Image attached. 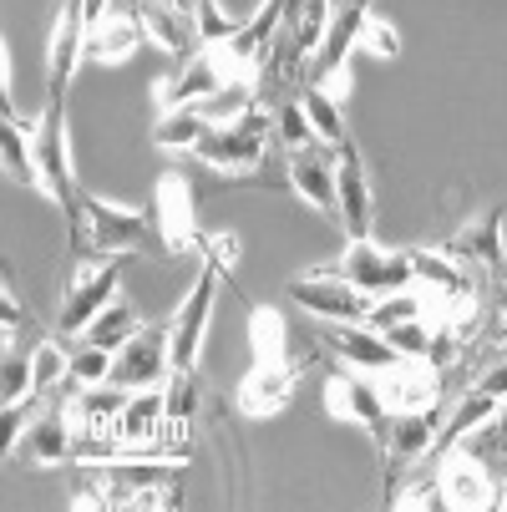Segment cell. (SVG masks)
Wrapping results in <instances>:
<instances>
[{"instance_id":"cell-6","label":"cell","mask_w":507,"mask_h":512,"mask_svg":"<svg viewBox=\"0 0 507 512\" xmlns=\"http://www.w3.org/2000/svg\"><path fill=\"white\" fill-rule=\"evenodd\" d=\"M340 274H345L355 289H366L371 300L396 295V289H416L411 254H406V249H381L376 239H345Z\"/></svg>"},{"instance_id":"cell-20","label":"cell","mask_w":507,"mask_h":512,"mask_svg":"<svg viewBox=\"0 0 507 512\" xmlns=\"http://www.w3.org/2000/svg\"><path fill=\"white\" fill-rule=\"evenodd\" d=\"M376 386H381L391 411H421V406L442 401V376H437V365H431V360H401L396 371H386Z\"/></svg>"},{"instance_id":"cell-24","label":"cell","mask_w":507,"mask_h":512,"mask_svg":"<svg viewBox=\"0 0 507 512\" xmlns=\"http://www.w3.org/2000/svg\"><path fill=\"white\" fill-rule=\"evenodd\" d=\"M31 127H36V117L21 122L11 97H0V163H6V178L41 193V173H36V153H31Z\"/></svg>"},{"instance_id":"cell-7","label":"cell","mask_w":507,"mask_h":512,"mask_svg":"<svg viewBox=\"0 0 507 512\" xmlns=\"http://www.w3.org/2000/svg\"><path fill=\"white\" fill-rule=\"evenodd\" d=\"M325 401H330V411L340 421H355L360 431H371V442L386 452V442H391V406H386V396H381V386L371 376H360L355 365L350 371H335L325 381Z\"/></svg>"},{"instance_id":"cell-19","label":"cell","mask_w":507,"mask_h":512,"mask_svg":"<svg viewBox=\"0 0 507 512\" xmlns=\"http://www.w3.org/2000/svg\"><path fill=\"white\" fill-rule=\"evenodd\" d=\"M447 259L467 264V269H502L507 264V244H502V208H487L482 218L462 224L447 244H442Z\"/></svg>"},{"instance_id":"cell-44","label":"cell","mask_w":507,"mask_h":512,"mask_svg":"<svg viewBox=\"0 0 507 512\" xmlns=\"http://www.w3.org/2000/svg\"><path fill=\"white\" fill-rule=\"evenodd\" d=\"M26 406H31V401H21V406H6V452H21V436H26V426H31Z\"/></svg>"},{"instance_id":"cell-3","label":"cell","mask_w":507,"mask_h":512,"mask_svg":"<svg viewBox=\"0 0 507 512\" xmlns=\"http://www.w3.org/2000/svg\"><path fill=\"white\" fill-rule=\"evenodd\" d=\"M269 132H274V117L264 107L244 112L239 122H224V127H208V137L193 148V158L213 173H249L264 163V148H269Z\"/></svg>"},{"instance_id":"cell-21","label":"cell","mask_w":507,"mask_h":512,"mask_svg":"<svg viewBox=\"0 0 507 512\" xmlns=\"http://www.w3.org/2000/svg\"><path fill=\"white\" fill-rule=\"evenodd\" d=\"M295 396V365L289 360H259L254 371L239 381V411L249 416H274Z\"/></svg>"},{"instance_id":"cell-33","label":"cell","mask_w":507,"mask_h":512,"mask_svg":"<svg viewBox=\"0 0 507 512\" xmlns=\"http://www.w3.org/2000/svg\"><path fill=\"white\" fill-rule=\"evenodd\" d=\"M300 102H305L310 127H315V137L325 142V148H340V142L350 137V132H345V112H340V97H335V92H325V87H300Z\"/></svg>"},{"instance_id":"cell-10","label":"cell","mask_w":507,"mask_h":512,"mask_svg":"<svg viewBox=\"0 0 507 512\" xmlns=\"http://www.w3.org/2000/svg\"><path fill=\"white\" fill-rule=\"evenodd\" d=\"M335 193H340V224H345V239H371V224H376V198H371V173H366V158H360L355 137H345L335 148Z\"/></svg>"},{"instance_id":"cell-9","label":"cell","mask_w":507,"mask_h":512,"mask_svg":"<svg viewBox=\"0 0 507 512\" xmlns=\"http://www.w3.org/2000/svg\"><path fill=\"white\" fill-rule=\"evenodd\" d=\"M173 376V325H142L112 360V381L127 391H148Z\"/></svg>"},{"instance_id":"cell-4","label":"cell","mask_w":507,"mask_h":512,"mask_svg":"<svg viewBox=\"0 0 507 512\" xmlns=\"http://www.w3.org/2000/svg\"><path fill=\"white\" fill-rule=\"evenodd\" d=\"M284 295L295 300L305 315H315L320 325H366V315L376 305L366 289H355L340 269H330V274H295L284 284Z\"/></svg>"},{"instance_id":"cell-11","label":"cell","mask_w":507,"mask_h":512,"mask_svg":"<svg viewBox=\"0 0 507 512\" xmlns=\"http://www.w3.org/2000/svg\"><path fill=\"white\" fill-rule=\"evenodd\" d=\"M127 6L142 16V31H148V41L163 46L178 66L203 51V41H198V16H193V6H183V0H127Z\"/></svg>"},{"instance_id":"cell-50","label":"cell","mask_w":507,"mask_h":512,"mask_svg":"<svg viewBox=\"0 0 507 512\" xmlns=\"http://www.w3.org/2000/svg\"><path fill=\"white\" fill-rule=\"evenodd\" d=\"M497 507H507V492H502V497H497Z\"/></svg>"},{"instance_id":"cell-35","label":"cell","mask_w":507,"mask_h":512,"mask_svg":"<svg viewBox=\"0 0 507 512\" xmlns=\"http://www.w3.org/2000/svg\"><path fill=\"white\" fill-rule=\"evenodd\" d=\"M406 320H426V300L416 289H396V295H381L366 315L371 330H391V325H406Z\"/></svg>"},{"instance_id":"cell-15","label":"cell","mask_w":507,"mask_h":512,"mask_svg":"<svg viewBox=\"0 0 507 512\" xmlns=\"http://www.w3.org/2000/svg\"><path fill=\"white\" fill-rule=\"evenodd\" d=\"M437 487H442L447 507H457V512H482V507H497V487H492V477H487L482 457H472L467 447L442 457Z\"/></svg>"},{"instance_id":"cell-13","label":"cell","mask_w":507,"mask_h":512,"mask_svg":"<svg viewBox=\"0 0 507 512\" xmlns=\"http://www.w3.org/2000/svg\"><path fill=\"white\" fill-rule=\"evenodd\" d=\"M117 279H122V269H117V259H102V264H92V269H82L77 279H71V289H66V300H61V315H56V325L66 330V335H82L112 300H117Z\"/></svg>"},{"instance_id":"cell-37","label":"cell","mask_w":507,"mask_h":512,"mask_svg":"<svg viewBox=\"0 0 507 512\" xmlns=\"http://www.w3.org/2000/svg\"><path fill=\"white\" fill-rule=\"evenodd\" d=\"M193 16H198V41H203V46H224V41H234L239 26H244V21L229 16L224 0H193Z\"/></svg>"},{"instance_id":"cell-2","label":"cell","mask_w":507,"mask_h":512,"mask_svg":"<svg viewBox=\"0 0 507 512\" xmlns=\"http://www.w3.org/2000/svg\"><path fill=\"white\" fill-rule=\"evenodd\" d=\"M31 153H36V173H41V193L56 198L66 213H77L82 203V183L71 173V148H66V107L61 97H46L36 127H31Z\"/></svg>"},{"instance_id":"cell-26","label":"cell","mask_w":507,"mask_h":512,"mask_svg":"<svg viewBox=\"0 0 507 512\" xmlns=\"http://www.w3.org/2000/svg\"><path fill=\"white\" fill-rule=\"evenodd\" d=\"M142 41H148V31H142V16L132 6H112V16L87 36V56L92 61H122L132 56Z\"/></svg>"},{"instance_id":"cell-29","label":"cell","mask_w":507,"mask_h":512,"mask_svg":"<svg viewBox=\"0 0 507 512\" xmlns=\"http://www.w3.org/2000/svg\"><path fill=\"white\" fill-rule=\"evenodd\" d=\"M208 117L198 112V107H168L163 117H158V127H153V148L158 153H193L198 142L208 137Z\"/></svg>"},{"instance_id":"cell-39","label":"cell","mask_w":507,"mask_h":512,"mask_svg":"<svg viewBox=\"0 0 507 512\" xmlns=\"http://www.w3.org/2000/svg\"><path fill=\"white\" fill-rule=\"evenodd\" d=\"M163 391H168V426H188V421L198 416V401H203L193 371H173Z\"/></svg>"},{"instance_id":"cell-41","label":"cell","mask_w":507,"mask_h":512,"mask_svg":"<svg viewBox=\"0 0 507 512\" xmlns=\"http://www.w3.org/2000/svg\"><path fill=\"white\" fill-rule=\"evenodd\" d=\"M31 365H36V391H51V386H61L71 376V360H66V350L56 340H41L31 350Z\"/></svg>"},{"instance_id":"cell-34","label":"cell","mask_w":507,"mask_h":512,"mask_svg":"<svg viewBox=\"0 0 507 512\" xmlns=\"http://www.w3.org/2000/svg\"><path fill=\"white\" fill-rule=\"evenodd\" d=\"M31 396H36V365L26 355H16V345H6V355H0V411L21 406Z\"/></svg>"},{"instance_id":"cell-23","label":"cell","mask_w":507,"mask_h":512,"mask_svg":"<svg viewBox=\"0 0 507 512\" xmlns=\"http://www.w3.org/2000/svg\"><path fill=\"white\" fill-rule=\"evenodd\" d=\"M158 229H163V244L168 254H183L188 244H198V229H193V188L183 173H163L158 183Z\"/></svg>"},{"instance_id":"cell-46","label":"cell","mask_w":507,"mask_h":512,"mask_svg":"<svg viewBox=\"0 0 507 512\" xmlns=\"http://www.w3.org/2000/svg\"><path fill=\"white\" fill-rule=\"evenodd\" d=\"M82 11H87V26L97 31V26L112 16V0H82Z\"/></svg>"},{"instance_id":"cell-49","label":"cell","mask_w":507,"mask_h":512,"mask_svg":"<svg viewBox=\"0 0 507 512\" xmlns=\"http://www.w3.org/2000/svg\"><path fill=\"white\" fill-rule=\"evenodd\" d=\"M497 305H502V335H507V289H502V295H497Z\"/></svg>"},{"instance_id":"cell-45","label":"cell","mask_w":507,"mask_h":512,"mask_svg":"<svg viewBox=\"0 0 507 512\" xmlns=\"http://www.w3.org/2000/svg\"><path fill=\"white\" fill-rule=\"evenodd\" d=\"M477 386H482V391H492L497 401H507V355L487 365V371H482V381H477Z\"/></svg>"},{"instance_id":"cell-31","label":"cell","mask_w":507,"mask_h":512,"mask_svg":"<svg viewBox=\"0 0 507 512\" xmlns=\"http://www.w3.org/2000/svg\"><path fill=\"white\" fill-rule=\"evenodd\" d=\"M254 97H259V82H254V77H229L213 97L198 102V112H203L213 127H224V122H239L244 112H254V107H259Z\"/></svg>"},{"instance_id":"cell-14","label":"cell","mask_w":507,"mask_h":512,"mask_svg":"<svg viewBox=\"0 0 507 512\" xmlns=\"http://www.w3.org/2000/svg\"><path fill=\"white\" fill-rule=\"evenodd\" d=\"M284 183L295 188L300 203H310L320 218H340V193H335V158L310 142V148H295L284 158Z\"/></svg>"},{"instance_id":"cell-48","label":"cell","mask_w":507,"mask_h":512,"mask_svg":"<svg viewBox=\"0 0 507 512\" xmlns=\"http://www.w3.org/2000/svg\"><path fill=\"white\" fill-rule=\"evenodd\" d=\"M492 426H497V442H502V447H507V401H502V406H497V416H492Z\"/></svg>"},{"instance_id":"cell-30","label":"cell","mask_w":507,"mask_h":512,"mask_svg":"<svg viewBox=\"0 0 507 512\" xmlns=\"http://www.w3.org/2000/svg\"><path fill=\"white\" fill-rule=\"evenodd\" d=\"M137 330H142L137 310H132L127 300H112V305H107V310H102V315H97V320H92V325H87L77 340H82V345H102V350H112V355H117V350H122V345H127Z\"/></svg>"},{"instance_id":"cell-25","label":"cell","mask_w":507,"mask_h":512,"mask_svg":"<svg viewBox=\"0 0 507 512\" xmlns=\"http://www.w3.org/2000/svg\"><path fill=\"white\" fill-rule=\"evenodd\" d=\"M406 254H411L416 284H431L447 305H467V300H472L477 284H472V269H467V264L447 259L442 249H406Z\"/></svg>"},{"instance_id":"cell-1","label":"cell","mask_w":507,"mask_h":512,"mask_svg":"<svg viewBox=\"0 0 507 512\" xmlns=\"http://www.w3.org/2000/svg\"><path fill=\"white\" fill-rule=\"evenodd\" d=\"M77 244L82 249H97V254H137V249H163V229H158V213H132V208H117V203H102L92 193H82L77 203Z\"/></svg>"},{"instance_id":"cell-36","label":"cell","mask_w":507,"mask_h":512,"mask_svg":"<svg viewBox=\"0 0 507 512\" xmlns=\"http://www.w3.org/2000/svg\"><path fill=\"white\" fill-rule=\"evenodd\" d=\"M274 137L284 142L289 153H295V148H310V142H320V137H315V127H310V112H305V102H300V97H284V102L274 107Z\"/></svg>"},{"instance_id":"cell-27","label":"cell","mask_w":507,"mask_h":512,"mask_svg":"<svg viewBox=\"0 0 507 512\" xmlns=\"http://www.w3.org/2000/svg\"><path fill=\"white\" fill-rule=\"evenodd\" d=\"M71 447H77V436H71V426H66L61 411H41V416L26 426V436H21V452H26V462H36V467L71 462Z\"/></svg>"},{"instance_id":"cell-42","label":"cell","mask_w":507,"mask_h":512,"mask_svg":"<svg viewBox=\"0 0 507 512\" xmlns=\"http://www.w3.org/2000/svg\"><path fill=\"white\" fill-rule=\"evenodd\" d=\"M360 46L376 51V56H396V51H401V36H396V26H386V21L371 11V16H366V31H360Z\"/></svg>"},{"instance_id":"cell-17","label":"cell","mask_w":507,"mask_h":512,"mask_svg":"<svg viewBox=\"0 0 507 512\" xmlns=\"http://www.w3.org/2000/svg\"><path fill=\"white\" fill-rule=\"evenodd\" d=\"M229 82V66L219 61V51L213 46H203L193 61H183L178 66V77H168L163 87H158V107L168 112V107H198L203 97H213Z\"/></svg>"},{"instance_id":"cell-38","label":"cell","mask_w":507,"mask_h":512,"mask_svg":"<svg viewBox=\"0 0 507 512\" xmlns=\"http://www.w3.org/2000/svg\"><path fill=\"white\" fill-rule=\"evenodd\" d=\"M249 325H254L259 360H284V315L279 310H264V305H249Z\"/></svg>"},{"instance_id":"cell-22","label":"cell","mask_w":507,"mask_h":512,"mask_svg":"<svg viewBox=\"0 0 507 512\" xmlns=\"http://www.w3.org/2000/svg\"><path fill=\"white\" fill-rule=\"evenodd\" d=\"M168 421V391L163 386H148V391H132L122 416H117V447L122 452H137V447H153L158 442V426Z\"/></svg>"},{"instance_id":"cell-18","label":"cell","mask_w":507,"mask_h":512,"mask_svg":"<svg viewBox=\"0 0 507 512\" xmlns=\"http://www.w3.org/2000/svg\"><path fill=\"white\" fill-rule=\"evenodd\" d=\"M447 411L442 401L437 406H421V411H396L391 416V442H386V477L416 457H426L431 447H437V431H442Z\"/></svg>"},{"instance_id":"cell-43","label":"cell","mask_w":507,"mask_h":512,"mask_svg":"<svg viewBox=\"0 0 507 512\" xmlns=\"http://www.w3.org/2000/svg\"><path fill=\"white\" fill-rule=\"evenodd\" d=\"M203 259L234 269V259H239V239H234V234H208V239H203Z\"/></svg>"},{"instance_id":"cell-8","label":"cell","mask_w":507,"mask_h":512,"mask_svg":"<svg viewBox=\"0 0 507 512\" xmlns=\"http://www.w3.org/2000/svg\"><path fill=\"white\" fill-rule=\"evenodd\" d=\"M366 16H371L366 0L330 11V26H325L315 56H310L305 71H300V87H330L335 77H345V71H350V51L360 46V31H366Z\"/></svg>"},{"instance_id":"cell-12","label":"cell","mask_w":507,"mask_h":512,"mask_svg":"<svg viewBox=\"0 0 507 512\" xmlns=\"http://www.w3.org/2000/svg\"><path fill=\"white\" fill-rule=\"evenodd\" d=\"M87 11H82V0H61V11H56V31H51V46H46V97H61L66 82L77 77V66L87 61Z\"/></svg>"},{"instance_id":"cell-5","label":"cell","mask_w":507,"mask_h":512,"mask_svg":"<svg viewBox=\"0 0 507 512\" xmlns=\"http://www.w3.org/2000/svg\"><path fill=\"white\" fill-rule=\"evenodd\" d=\"M224 264L203 259L193 289L183 295L178 315H173V371H193L198 365V350H203V335H208V320H213V305H219V284H224Z\"/></svg>"},{"instance_id":"cell-16","label":"cell","mask_w":507,"mask_h":512,"mask_svg":"<svg viewBox=\"0 0 507 512\" xmlns=\"http://www.w3.org/2000/svg\"><path fill=\"white\" fill-rule=\"evenodd\" d=\"M345 365H355V371H371V376H386V371H396V365L406 360V355H396V345L381 335V330H371V325H325V335H320Z\"/></svg>"},{"instance_id":"cell-47","label":"cell","mask_w":507,"mask_h":512,"mask_svg":"<svg viewBox=\"0 0 507 512\" xmlns=\"http://www.w3.org/2000/svg\"><path fill=\"white\" fill-rule=\"evenodd\" d=\"M0 97H11V46L0 41Z\"/></svg>"},{"instance_id":"cell-28","label":"cell","mask_w":507,"mask_h":512,"mask_svg":"<svg viewBox=\"0 0 507 512\" xmlns=\"http://www.w3.org/2000/svg\"><path fill=\"white\" fill-rule=\"evenodd\" d=\"M497 396L492 391H482V386H472V391H462L457 396V406H452V416L442 421V431H437V452L447 457L462 436H472V431H482V426H492V416H497Z\"/></svg>"},{"instance_id":"cell-32","label":"cell","mask_w":507,"mask_h":512,"mask_svg":"<svg viewBox=\"0 0 507 512\" xmlns=\"http://www.w3.org/2000/svg\"><path fill=\"white\" fill-rule=\"evenodd\" d=\"M127 386H117V381H102V386H82V396H77V411L92 431H107V426H117V416H122V406H127Z\"/></svg>"},{"instance_id":"cell-40","label":"cell","mask_w":507,"mask_h":512,"mask_svg":"<svg viewBox=\"0 0 507 512\" xmlns=\"http://www.w3.org/2000/svg\"><path fill=\"white\" fill-rule=\"evenodd\" d=\"M112 350H102V345H82L77 355H71V381L77 386H102V381H112Z\"/></svg>"}]
</instances>
